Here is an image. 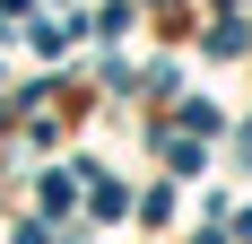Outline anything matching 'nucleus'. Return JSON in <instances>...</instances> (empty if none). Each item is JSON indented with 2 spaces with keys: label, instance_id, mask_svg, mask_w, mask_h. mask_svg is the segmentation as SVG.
I'll list each match as a JSON object with an SVG mask.
<instances>
[{
  "label": "nucleus",
  "instance_id": "obj_3",
  "mask_svg": "<svg viewBox=\"0 0 252 244\" xmlns=\"http://www.w3.org/2000/svg\"><path fill=\"white\" fill-rule=\"evenodd\" d=\"M235 148H244V166H252V131H244V140H235Z\"/></svg>",
  "mask_w": 252,
  "mask_h": 244
},
{
  "label": "nucleus",
  "instance_id": "obj_2",
  "mask_svg": "<svg viewBox=\"0 0 252 244\" xmlns=\"http://www.w3.org/2000/svg\"><path fill=\"white\" fill-rule=\"evenodd\" d=\"M183 131H191V140H200V131H218V105H209V96H191V105H183Z\"/></svg>",
  "mask_w": 252,
  "mask_h": 244
},
{
  "label": "nucleus",
  "instance_id": "obj_1",
  "mask_svg": "<svg viewBox=\"0 0 252 244\" xmlns=\"http://www.w3.org/2000/svg\"><path fill=\"white\" fill-rule=\"evenodd\" d=\"M165 166H174V174H191V166H200V140H191V131H183V140L165 131Z\"/></svg>",
  "mask_w": 252,
  "mask_h": 244
}]
</instances>
